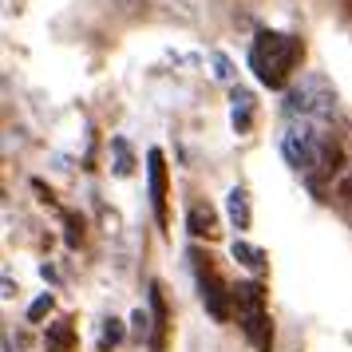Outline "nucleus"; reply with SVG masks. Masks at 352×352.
I'll list each match as a JSON object with an SVG mask.
<instances>
[{
    "mask_svg": "<svg viewBox=\"0 0 352 352\" xmlns=\"http://www.w3.org/2000/svg\"><path fill=\"white\" fill-rule=\"evenodd\" d=\"M301 60V40H293L285 32H273V28H261L254 36V48H250V67H254V76L265 87H285L289 72L293 64Z\"/></svg>",
    "mask_w": 352,
    "mask_h": 352,
    "instance_id": "f257e3e1",
    "label": "nucleus"
},
{
    "mask_svg": "<svg viewBox=\"0 0 352 352\" xmlns=\"http://www.w3.org/2000/svg\"><path fill=\"white\" fill-rule=\"evenodd\" d=\"M146 178H151V202H155V214H159V222L166 226V159H162L159 146L146 151Z\"/></svg>",
    "mask_w": 352,
    "mask_h": 352,
    "instance_id": "f03ea898",
    "label": "nucleus"
},
{
    "mask_svg": "<svg viewBox=\"0 0 352 352\" xmlns=\"http://www.w3.org/2000/svg\"><path fill=\"white\" fill-rule=\"evenodd\" d=\"M198 289H202V305H206V313L214 320H230V293L226 285L214 277V273H198Z\"/></svg>",
    "mask_w": 352,
    "mask_h": 352,
    "instance_id": "7ed1b4c3",
    "label": "nucleus"
},
{
    "mask_svg": "<svg viewBox=\"0 0 352 352\" xmlns=\"http://www.w3.org/2000/svg\"><path fill=\"white\" fill-rule=\"evenodd\" d=\"M245 336H250V344H254L257 352H273V320L265 309H250L245 313Z\"/></svg>",
    "mask_w": 352,
    "mask_h": 352,
    "instance_id": "20e7f679",
    "label": "nucleus"
},
{
    "mask_svg": "<svg viewBox=\"0 0 352 352\" xmlns=\"http://www.w3.org/2000/svg\"><path fill=\"white\" fill-rule=\"evenodd\" d=\"M151 313H155V336H151V344H155V352H162V344H166V301H162L159 281H151Z\"/></svg>",
    "mask_w": 352,
    "mask_h": 352,
    "instance_id": "39448f33",
    "label": "nucleus"
},
{
    "mask_svg": "<svg viewBox=\"0 0 352 352\" xmlns=\"http://www.w3.org/2000/svg\"><path fill=\"white\" fill-rule=\"evenodd\" d=\"M226 210H230V222L238 226V230H250V198H245V190H241V186H234V190H230Z\"/></svg>",
    "mask_w": 352,
    "mask_h": 352,
    "instance_id": "423d86ee",
    "label": "nucleus"
},
{
    "mask_svg": "<svg viewBox=\"0 0 352 352\" xmlns=\"http://www.w3.org/2000/svg\"><path fill=\"white\" fill-rule=\"evenodd\" d=\"M250 123H254V96L238 87V91H234V127L250 131Z\"/></svg>",
    "mask_w": 352,
    "mask_h": 352,
    "instance_id": "0eeeda50",
    "label": "nucleus"
},
{
    "mask_svg": "<svg viewBox=\"0 0 352 352\" xmlns=\"http://www.w3.org/2000/svg\"><path fill=\"white\" fill-rule=\"evenodd\" d=\"M186 226H190L194 238H210V234H214V210L210 206H194L190 214H186Z\"/></svg>",
    "mask_w": 352,
    "mask_h": 352,
    "instance_id": "6e6552de",
    "label": "nucleus"
},
{
    "mask_svg": "<svg viewBox=\"0 0 352 352\" xmlns=\"http://www.w3.org/2000/svg\"><path fill=\"white\" fill-rule=\"evenodd\" d=\"M241 305H245V313L250 309H265V293H261V285L257 281H245V285H238V293H234Z\"/></svg>",
    "mask_w": 352,
    "mask_h": 352,
    "instance_id": "1a4fd4ad",
    "label": "nucleus"
},
{
    "mask_svg": "<svg viewBox=\"0 0 352 352\" xmlns=\"http://www.w3.org/2000/svg\"><path fill=\"white\" fill-rule=\"evenodd\" d=\"M48 349L52 352H67L72 349V320H60L48 329Z\"/></svg>",
    "mask_w": 352,
    "mask_h": 352,
    "instance_id": "9d476101",
    "label": "nucleus"
},
{
    "mask_svg": "<svg viewBox=\"0 0 352 352\" xmlns=\"http://www.w3.org/2000/svg\"><path fill=\"white\" fill-rule=\"evenodd\" d=\"M234 257H238L241 265H250V270H265V254H261L257 245H245V241H234Z\"/></svg>",
    "mask_w": 352,
    "mask_h": 352,
    "instance_id": "9b49d317",
    "label": "nucleus"
},
{
    "mask_svg": "<svg viewBox=\"0 0 352 352\" xmlns=\"http://www.w3.org/2000/svg\"><path fill=\"white\" fill-rule=\"evenodd\" d=\"M111 151H115V175H119V178H127L131 170H135V159H131V146H127V139H115V143H111Z\"/></svg>",
    "mask_w": 352,
    "mask_h": 352,
    "instance_id": "f8f14e48",
    "label": "nucleus"
},
{
    "mask_svg": "<svg viewBox=\"0 0 352 352\" xmlns=\"http://www.w3.org/2000/svg\"><path fill=\"white\" fill-rule=\"evenodd\" d=\"M52 313V293H44V297H36L32 305H28V320H44Z\"/></svg>",
    "mask_w": 352,
    "mask_h": 352,
    "instance_id": "ddd939ff",
    "label": "nucleus"
},
{
    "mask_svg": "<svg viewBox=\"0 0 352 352\" xmlns=\"http://www.w3.org/2000/svg\"><path fill=\"white\" fill-rule=\"evenodd\" d=\"M64 241H67V245H80V241H83V222H80V218H67V234H64Z\"/></svg>",
    "mask_w": 352,
    "mask_h": 352,
    "instance_id": "4468645a",
    "label": "nucleus"
},
{
    "mask_svg": "<svg viewBox=\"0 0 352 352\" xmlns=\"http://www.w3.org/2000/svg\"><path fill=\"white\" fill-rule=\"evenodd\" d=\"M119 340H123V329H119V320H107V324H103V344H119Z\"/></svg>",
    "mask_w": 352,
    "mask_h": 352,
    "instance_id": "2eb2a0df",
    "label": "nucleus"
},
{
    "mask_svg": "<svg viewBox=\"0 0 352 352\" xmlns=\"http://www.w3.org/2000/svg\"><path fill=\"white\" fill-rule=\"evenodd\" d=\"M131 324H135L131 333H135V336H139V340H143V336H146V324H151V320H146V313H143V309H139V313L131 317Z\"/></svg>",
    "mask_w": 352,
    "mask_h": 352,
    "instance_id": "dca6fc26",
    "label": "nucleus"
},
{
    "mask_svg": "<svg viewBox=\"0 0 352 352\" xmlns=\"http://www.w3.org/2000/svg\"><path fill=\"white\" fill-rule=\"evenodd\" d=\"M214 64H218V76H222V80H230V60H226V56H218Z\"/></svg>",
    "mask_w": 352,
    "mask_h": 352,
    "instance_id": "f3484780",
    "label": "nucleus"
}]
</instances>
